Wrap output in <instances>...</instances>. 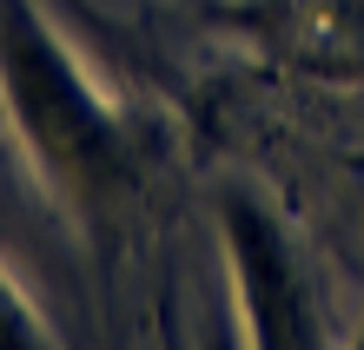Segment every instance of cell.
Returning <instances> with one entry per match:
<instances>
[{
	"instance_id": "cell-1",
	"label": "cell",
	"mask_w": 364,
	"mask_h": 350,
	"mask_svg": "<svg viewBox=\"0 0 364 350\" xmlns=\"http://www.w3.org/2000/svg\"><path fill=\"white\" fill-rule=\"evenodd\" d=\"M27 99H33L27 106L33 133H40V146H47L53 165H60V185L87 205V218H113L119 185H126V172H133L119 119L80 86V73L67 60H53V47L40 33H27Z\"/></svg>"
},
{
	"instance_id": "cell-2",
	"label": "cell",
	"mask_w": 364,
	"mask_h": 350,
	"mask_svg": "<svg viewBox=\"0 0 364 350\" xmlns=\"http://www.w3.org/2000/svg\"><path fill=\"white\" fill-rule=\"evenodd\" d=\"M219 231H225L232 284H239L245 344H265V350L318 344V304H311V284H305V265H298L285 225L252 192H225L219 199Z\"/></svg>"
}]
</instances>
